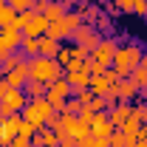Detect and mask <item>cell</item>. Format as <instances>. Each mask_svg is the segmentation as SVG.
<instances>
[{"instance_id": "cell-1", "label": "cell", "mask_w": 147, "mask_h": 147, "mask_svg": "<svg viewBox=\"0 0 147 147\" xmlns=\"http://www.w3.org/2000/svg\"><path fill=\"white\" fill-rule=\"evenodd\" d=\"M59 76H65V71H62V65H59L57 59H51V57H31V59H28V79H37V82L51 85Z\"/></svg>"}, {"instance_id": "cell-2", "label": "cell", "mask_w": 147, "mask_h": 147, "mask_svg": "<svg viewBox=\"0 0 147 147\" xmlns=\"http://www.w3.org/2000/svg\"><path fill=\"white\" fill-rule=\"evenodd\" d=\"M142 54H144V51H142L136 42L119 45V51H116V57H113V65H110V68H113V71L125 79V76H130V74H133V68L142 62Z\"/></svg>"}, {"instance_id": "cell-3", "label": "cell", "mask_w": 147, "mask_h": 147, "mask_svg": "<svg viewBox=\"0 0 147 147\" xmlns=\"http://www.w3.org/2000/svg\"><path fill=\"white\" fill-rule=\"evenodd\" d=\"M79 23H82V17H79L76 11H65V14H62L59 20L48 23V31H45V37L65 42V40H71V37H74V28H76Z\"/></svg>"}, {"instance_id": "cell-4", "label": "cell", "mask_w": 147, "mask_h": 147, "mask_svg": "<svg viewBox=\"0 0 147 147\" xmlns=\"http://www.w3.org/2000/svg\"><path fill=\"white\" fill-rule=\"evenodd\" d=\"M51 110H54V108H51V102H48L45 96H40V99H28V105L23 108L20 116H23L26 122H31L37 130H42V127H45V119L51 116Z\"/></svg>"}, {"instance_id": "cell-5", "label": "cell", "mask_w": 147, "mask_h": 147, "mask_svg": "<svg viewBox=\"0 0 147 147\" xmlns=\"http://www.w3.org/2000/svg\"><path fill=\"white\" fill-rule=\"evenodd\" d=\"M102 40H105V37L96 31V26H88V23H79V26L74 28V37H71L74 45H85L91 54L96 51V45H99Z\"/></svg>"}, {"instance_id": "cell-6", "label": "cell", "mask_w": 147, "mask_h": 147, "mask_svg": "<svg viewBox=\"0 0 147 147\" xmlns=\"http://www.w3.org/2000/svg\"><path fill=\"white\" fill-rule=\"evenodd\" d=\"M28 105V96L23 88H11V91L6 93V99L0 102V116L3 119H9V116H14V113H23V108Z\"/></svg>"}, {"instance_id": "cell-7", "label": "cell", "mask_w": 147, "mask_h": 147, "mask_svg": "<svg viewBox=\"0 0 147 147\" xmlns=\"http://www.w3.org/2000/svg\"><path fill=\"white\" fill-rule=\"evenodd\" d=\"M116 51H119V40L116 37H105L99 45H96V51H93V59L102 65V68H110L113 65V57H116Z\"/></svg>"}, {"instance_id": "cell-8", "label": "cell", "mask_w": 147, "mask_h": 147, "mask_svg": "<svg viewBox=\"0 0 147 147\" xmlns=\"http://www.w3.org/2000/svg\"><path fill=\"white\" fill-rule=\"evenodd\" d=\"M113 125H110V116L108 110H99V113H93V125H91V136L93 139H110L113 136Z\"/></svg>"}, {"instance_id": "cell-9", "label": "cell", "mask_w": 147, "mask_h": 147, "mask_svg": "<svg viewBox=\"0 0 147 147\" xmlns=\"http://www.w3.org/2000/svg\"><path fill=\"white\" fill-rule=\"evenodd\" d=\"M20 42H23V31L9 26V28H0V48L6 51H20Z\"/></svg>"}, {"instance_id": "cell-10", "label": "cell", "mask_w": 147, "mask_h": 147, "mask_svg": "<svg viewBox=\"0 0 147 147\" xmlns=\"http://www.w3.org/2000/svg\"><path fill=\"white\" fill-rule=\"evenodd\" d=\"M45 31H48V17H45V14H37V11L31 14L28 26L23 28V34H26V37H37V40L45 37Z\"/></svg>"}, {"instance_id": "cell-11", "label": "cell", "mask_w": 147, "mask_h": 147, "mask_svg": "<svg viewBox=\"0 0 147 147\" xmlns=\"http://www.w3.org/2000/svg\"><path fill=\"white\" fill-rule=\"evenodd\" d=\"M20 122H23V116H20V113L9 116V119H3V136H0V144H11V142L17 139V133H20Z\"/></svg>"}, {"instance_id": "cell-12", "label": "cell", "mask_w": 147, "mask_h": 147, "mask_svg": "<svg viewBox=\"0 0 147 147\" xmlns=\"http://www.w3.org/2000/svg\"><path fill=\"white\" fill-rule=\"evenodd\" d=\"M130 113H133V105H130V102H119L116 108H110V110H108V116H110V125H113V127L119 130V127H122V125H125V122L130 119Z\"/></svg>"}, {"instance_id": "cell-13", "label": "cell", "mask_w": 147, "mask_h": 147, "mask_svg": "<svg viewBox=\"0 0 147 147\" xmlns=\"http://www.w3.org/2000/svg\"><path fill=\"white\" fill-rule=\"evenodd\" d=\"M3 79L11 85V88H23L26 82H28V62L26 65H17V68H11V71L3 74Z\"/></svg>"}, {"instance_id": "cell-14", "label": "cell", "mask_w": 147, "mask_h": 147, "mask_svg": "<svg viewBox=\"0 0 147 147\" xmlns=\"http://www.w3.org/2000/svg\"><path fill=\"white\" fill-rule=\"evenodd\" d=\"M116 91H119V102H130V99H136V96H139L142 88H139L130 76H125V79H119V88H116Z\"/></svg>"}, {"instance_id": "cell-15", "label": "cell", "mask_w": 147, "mask_h": 147, "mask_svg": "<svg viewBox=\"0 0 147 147\" xmlns=\"http://www.w3.org/2000/svg\"><path fill=\"white\" fill-rule=\"evenodd\" d=\"M65 79L71 82V88H74V91H79V88H88V85H91V71H88V65H85L82 71L65 74Z\"/></svg>"}, {"instance_id": "cell-16", "label": "cell", "mask_w": 147, "mask_h": 147, "mask_svg": "<svg viewBox=\"0 0 147 147\" xmlns=\"http://www.w3.org/2000/svg\"><path fill=\"white\" fill-rule=\"evenodd\" d=\"M119 130L125 133V139H127V144H130V142H139V130H142V122H139V119H136V116L130 113V119H127V122H125V125H122Z\"/></svg>"}, {"instance_id": "cell-17", "label": "cell", "mask_w": 147, "mask_h": 147, "mask_svg": "<svg viewBox=\"0 0 147 147\" xmlns=\"http://www.w3.org/2000/svg\"><path fill=\"white\" fill-rule=\"evenodd\" d=\"M130 79H133V82H136L139 88H144V85H147V51L142 54V62H139V65L133 68V74H130Z\"/></svg>"}, {"instance_id": "cell-18", "label": "cell", "mask_w": 147, "mask_h": 147, "mask_svg": "<svg viewBox=\"0 0 147 147\" xmlns=\"http://www.w3.org/2000/svg\"><path fill=\"white\" fill-rule=\"evenodd\" d=\"M59 40H51V37H40V57H51L54 59L57 51H59Z\"/></svg>"}, {"instance_id": "cell-19", "label": "cell", "mask_w": 147, "mask_h": 147, "mask_svg": "<svg viewBox=\"0 0 147 147\" xmlns=\"http://www.w3.org/2000/svg\"><path fill=\"white\" fill-rule=\"evenodd\" d=\"M23 91H26L28 99H40V96H45L48 85H45V82H37V79H28V82L23 85Z\"/></svg>"}, {"instance_id": "cell-20", "label": "cell", "mask_w": 147, "mask_h": 147, "mask_svg": "<svg viewBox=\"0 0 147 147\" xmlns=\"http://www.w3.org/2000/svg\"><path fill=\"white\" fill-rule=\"evenodd\" d=\"M20 51H23V54H28V59H31V57H40V40H37V37H26V34H23Z\"/></svg>"}, {"instance_id": "cell-21", "label": "cell", "mask_w": 147, "mask_h": 147, "mask_svg": "<svg viewBox=\"0 0 147 147\" xmlns=\"http://www.w3.org/2000/svg\"><path fill=\"white\" fill-rule=\"evenodd\" d=\"M54 59L62 65V71H65V68L71 65V59H74V45H59V51H57Z\"/></svg>"}, {"instance_id": "cell-22", "label": "cell", "mask_w": 147, "mask_h": 147, "mask_svg": "<svg viewBox=\"0 0 147 147\" xmlns=\"http://www.w3.org/2000/svg\"><path fill=\"white\" fill-rule=\"evenodd\" d=\"M88 88H91L96 96H105L110 85H108V79H105V76H96V74H91V85H88Z\"/></svg>"}, {"instance_id": "cell-23", "label": "cell", "mask_w": 147, "mask_h": 147, "mask_svg": "<svg viewBox=\"0 0 147 147\" xmlns=\"http://www.w3.org/2000/svg\"><path fill=\"white\" fill-rule=\"evenodd\" d=\"M82 108H85V105H82V102H79V99H65V102H62V105H59V113H71V116H79V113H82Z\"/></svg>"}, {"instance_id": "cell-24", "label": "cell", "mask_w": 147, "mask_h": 147, "mask_svg": "<svg viewBox=\"0 0 147 147\" xmlns=\"http://www.w3.org/2000/svg\"><path fill=\"white\" fill-rule=\"evenodd\" d=\"M17 23V11L11 9V6H3L0 9V28H9V26H14Z\"/></svg>"}, {"instance_id": "cell-25", "label": "cell", "mask_w": 147, "mask_h": 147, "mask_svg": "<svg viewBox=\"0 0 147 147\" xmlns=\"http://www.w3.org/2000/svg\"><path fill=\"white\" fill-rule=\"evenodd\" d=\"M96 31L102 37H110V31H113V23H110L108 14H99V20H96Z\"/></svg>"}, {"instance_id": "cell-26", "label": "cell", "mask_w": 147, "mask_h": 147, "mask_svg": "<svg viewBox=\"0 0 147 147\" xmlns=\"http://www.w3.org/2000/svg\"><path fill=\"white\" fill-rule=\"evenodd\" d=\"M74 99H79L82 105H91L93 99H96V93H93L91 88H79V91H74Z\"/></svg>"}, {"instance_id": "cell-27", "label": "cell", "mask_w": 147, "mask_h": 147, "mask_svg": "<svg viewBox=\"0 0 147 147\" xmlns=\"http://www.w3.org/2000/svg\"><path fill=\"white\" fill-rule=\"evenodd\" d=\"M6 6H11L14 11H28V9H34V0H6Z\"/></svg>"}, {"instance_id": "cell-28", "label": "cell", "mask_w": 147, "mask_h": 147, "mask_svg": "<svg viewBox=\"0 0 147 147\" xmlns=\"http://www.w3.org/2000/svg\"><path fill=\"white\" fill-rule=\"evenodd\" d=\"M34 133H37V127L31 125V122H26V119L20 122V133H17V136H23V139H28V142H31V136H34Z\"/></svg>"}, {"instance_id": "cell-29", "label": "cell", "mask_w": 147, "mask_h": 147, "mask_svg": "<svg viewBox=\"0 0 147 147\" xmlns=\"http://www.w3.org/2000/svg\"><path fill=\"white\" fill-rule=\"evenodd\" d=\"M133 116H136V119H139L142 125L147 122V102H144V99H142L139 105H133Z\"/></svg>"}, {"instance_id": "cell-30", "label": "cell", "mask_w": 147, "mask_h": 147, "mask_svg": "<svg viewBox=\"0 0 147 147\" xmlns=\"http://www.w3.org/2000/svg\"><path fill=\"white\" fill-rule=\"evenodd\" d=\"M119 11H133V6H136V0H110Z\"/></svg>"}, {"instance_id": "cell-31", "label": "cell", "mask_w": 147, "mask_h": 147, "mask_svg": "<svg viewBox=\"0 0 147 147\" xmlns=\"http://www.w3.org/2000/svg\"><path fill=\"white\" fill-rule=\"evenodd\" d=\"M88 108H91L93 113H99V110H108V105H105V99H102V96H96V99H93Z\"/></svg>"}, {"instance_id": "cell-32", "label": "cell", "mask_w": 147, "mask_h": 147, "mask_svg": "<svg viewBox=\"0 0 147 147\" xmlns=\"http://www.w3.org/2000/svg\"><path fill=\"white\" fill-rule=\"evenodd\" d=\"M102 76H105V79H108V85H119V79H122V76H119V74L113 71V68H108V71L102 74Z\"/></svg>"}, {"instance_id": "cell-33", "label": "cell", "mask_w": 147, "mask_h": 147, "mask_svg": "<svg viewBox=\"0 0 147 147\" xmlns=\"http://www.w3.org/2000/svg\"><path fill=\"white\" fill-rule=\"evenodd\" d=\"M133 11L144 17V11H147V0H136V6H133Z\"/></svg>"}, {"instance_id": "cell-34", "label": "cell", "mask_w": 147, "mask_h": 147, "mask_svg": "<svg viewBox=\"0 0 147 147\" xmlns=\"http://www.w3.org/2000/svg\"><path fill=\"white\" fill-rule=\"evenodd\" d=\"M9 91H11V85H9L6 79H0V102L6 99V93H9Z\"/></svg>"}, {"instance_id": "cell-35", "label": "cell", "mask_w": 147, "mask_h": 147, "mask_svg": "<svg viewBox=\"0 0 147 147\" xmlns=\"http://www.w3.org/2000/svg\"><path fill=\"white\" fill-rule=\"evenodd\" d=\"M62 6H65V11H74L76 6H79V0H59Z\"/></svg>"}, {"instance_id": "cell-36", "label": "cell", "mask_w": 147, "mask_h": 147, "mask_svg": "<svg viewBox=\"0 0 147 147\" xmlns=\"http://www.w3.org/2000/svg\"><path fill=\"white\" fill-rule=\"evenodd\" d=\"M91 147H110V139H93Z\"/></svg>"}, {"instance_id": "cell-37", "label": "cell", "mask_w": 147, "mask_h": 147, "mask_svg": "<svg viewBox=\"0 0 147 147\" xmlns=\"http://www.w3.org/2000/svg\"><path fill=\"white\" fill-rule=\"evenodd\" d=\"M26 144H28V139H23V136H17V139L11 142V147H26Z\"/></svg>"}, {"instance_id": "cell-38", "label": "cell", "mask_w": 147, "mask_h": 147, "mask_svg": "<svg viewBox=\"0 0 147 147\" xmlns=\"http://www.w3.org/2000/svg\"><path fill=\"white\" fill-rule=\"evenodd\" d=\"M105 14H119V9H116L113 3H105Z\"/></svg>"}, {"instance_id": "cell-39", "label": "cell", "mask_w": 147, "mask_h": 147, "mask_svg": "<svg viewBox=\"0 0 147 147\" xmlns=\"http://www.w3.org/2000/svg\"><path fill=\"white\" fill-rule=\"evenodd\" d=\"M139 142H147V122L142 125V130H139Z\"/></svg>"}, {"instance_id": "cell-40", "label": "cell", "mask_w": 147, "mask_h": 147, "mask_svg": "<svg viewBox=\"0 0 147 147\" xmlns=\"http://www.w3.org/2000/svg\"><path fill=\"white\" fill-rule=\"evenodd\" d=\"M144 96H147V85H144V88H142V99H144Z\"/></svg>"}, {"instance_id": "cell-41", "label": "cell", "mask_w": 147, "mask_h": 147, "mask_svg": "<svg viewBox=\"0 0 147 147\" xmlns=\"http://www.w3.org/2000/svg\"><path fill=\"white\" fill-rule=\"evenodd\" d=\"M0 136H3V116H0Z\"/></svg>"}, {"instance_id": "cell-42", "label": "cell", "mask_w": 147, "mask_h": 147, "mask_svg": "<svg viewBox=\"0 0 147 147\" xmlns=\"http://www.w3.org/2000/svg\"><path fill=\"white\" fill-rule=\"evenodd\" d=\"M26 147H34V144H31V142H28V144H26Z\"/></svg>"}, {"instance_id": "cell-43", "label": "cell", "mask_w": 147, "mask_h": 147, "mask_svg": "<svg viewBox=\"0 0 147 147\" xmlns=\"http://www.w3.org/2000/svg\"><path fill=\"white\" fill-rule=\"evenodd\" d=\"M110 147H122V144H110Z\"/></svg>"}, {"instance_id": "cell-44", "label": "cell", "mask_w": 147, "mask_h": 147, "mask_svg": "<svg viewBox=\"0 0 147 147\" xmlns=\"http://www.w3.org/2000/svg\"><path fill=\"white\" fill-rule=\"evenodd\" d=\"M0 147H11V144H0Z\"/></svg>"}, {"instance_id": "cell-45", "label": "cell", "mask_w": 147, "mask_h": 147, "mask_svg": "<svg viewBox=\"0 0 147 147\" xmlns=\"http://www.w3.org/2000/svg\"><path fill=\"white\" fill-rule=\"evenodd\" d=\"M0 79H3V71H0Z\"/></svg>"}, {"instance_id": "cell-46", "label": "cell", "mask_w": 147, "mask_h": 147, "mask_svg": "<svg viewBox=\"0 0 147 147\" xmlns=\"http://www.w3.org/2000/svg\"><path fill=\"white\" fill-rule=\"evenodd\" d=\"M144 20H147V11H144Z\"/></svg>"}, {"instance_id": "cell-47", "label": "cell", "mask_w": 147, "mask_h": 147, "mask_svg": "<svg viewBox=\"0 0 147 147\" xmlns=\"http://www.w3.org/2000/svg\"><path fill=\"white\" fill-rule=\"evenodd\" d=\"M51 3H57V0H51Z\"/></svg>"}, {"instance_id": "cell-48", "label": "cell", "mask_w": 147, "mask_h": 147, "mask_svg": "<svg viewBox=\"0 0 147 147\" xmlns=\"http://www.w3.org/2000/svg\"><path fill=\"white\" fill-rule=\"evenodd\" d=\"M144 102H147V96H144Z\"/></svg>"}, {"instance_id": "cell-49", "label": "cell", "mask_w": 147, "mask_h": 147, "mask_svg": "<svg viewBox=\"0 0 147 147\" xmlns=\"http://www.w3.org/2000/svg\"><path fill=\"white\" fill-rule=\"evenodd\" d=\"M34 3H37V0H34Z\"/></svg>"}]
</instances>
